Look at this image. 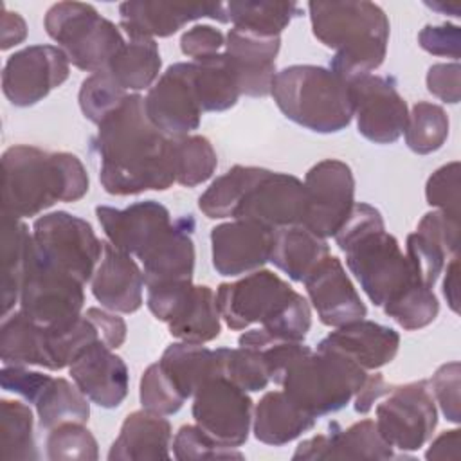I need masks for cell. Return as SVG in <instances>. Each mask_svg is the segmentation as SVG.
<instances>
[{
	"label": "cell",
	"instance_id": "cell-41",
	"mask_svg": "<svg viewBox=\"0 0 461 461\" xmlns=\"http://www.w3.org/2000/svg\"><path fill=\"white\" fill-rule=\"evenodd\" d=\"M2 448L0 457L4 461H32L38 459L34 443V416L27 403L20 400L2 398Z\"/></svg>",
	"mask_w": 461,
	"mask_h": 461
},
{
	"label": "cell",
	"instance_id": "cell-40",
	"mask_svg": "<svg viewBox=\"0 0 461 461\" xmlns=\"http://www.w3.org/2000/svg\"><path fill=\"white\" fill-rule=\"evenodd\" d=\"M169 160L175 184L184 187H196L207 182L218 166L216 151L211 140L203 135L171 137Z\"/></svg>",
	"mask_w": 461,
	"mask_h": 461
},
{
	"label": "cell",
	"instance_id": "cell-60",
	"mask_svg": "<svg viewBox=\"0 0 461 461\" xmlns=\"http://www.w3.org/2000/svg\"><path fill=\"white\" fill-rule=\"evenodd\" d=\"M445 279H443V297L447 299L450 310L459 313V256H452L445 265Z\"/></svg>",
	"mask_w": 461,
	"mask_h": 461
},
{
	"label": "cell",
	"instance_id": "cell-23",
	"mask_svg": "<svg viewBox=\"0 0 461 461\" xmlns=\"http://www.w3.org/2000/svg\"><path fill=\"white\" fill-rule=\"evenodd\" d=\"M68 373L79 391L103 409L119 407L128 396V366L101 340L86 348L70 364Z\"/></svg>",
	"mask_w": 461,
	"mask_h": 461
},
{
	"label": "cell",
	"instance_id": "cell-4",
	"mask_svg": "<svg viewBox=\"0 0 461 461\" xmlns=\"http://www.w3.org/2000/svg\"><path fill=\"white\" fill-rule=\"evenodd\" d=\"M221 321L234 331L259 324L270 337L303 342L312 328V308L272 270L259 268L216 290Z\"/></svg>",
	"mask_w": 461,
	"mask_h": 461
},
{
	"label": "cell",
	"instance_id": "cell-22",
	"mask_svg": "<svg viewBox=\"0 0 461 461\" xmlns=\"http://www.w3.org/2000/svg\"><path fill=\"white\" fill-rule=\"evenodd\" d=\"M279 49L281 36H261L234 27L227 32L223 52L236 74L241 95H270Z\"/></svg>",
	"mask_w": 461,
	"mask_h": 461
},
{
	"label": "cell",
	"instance_id": "cell-53",
	"mask_svg": "<svg viewBox=\"0 0 461 461\" xmlns=\"http://www.w3.org/2000/svg\"><path fill=\"white\" fill-rule=\"evenodd\" d=\"M418 43L425 52L432 56H447L457 61L461 47V31L457 25L452 23L425 25L418 34Z\"/></svg>",
	"mask_w": 461,
	"mask_h": 461
},
{
	"label": "cell",
	"instance_id": "cell-27",
	"mask_svg": "<svg viewBox=\"0 0 461 461\" xmlns=\"http://www.w3.org/2000/svg\"><path fill=\"white\" fill-rule=\"evenodd\" d=\"M317 348L337 351L366 371H375L394 360L400 348V335L394 328L360 319L335 328Z\"/></svg>",
	"mask_w": 461,
	"mask_h": 461
},
{
	"label": "cell",
	"instance_id": "cell-39",
	"mask_svg": "<svg viewBox=\"0 0 461 461\" xmlns=\"http://www.w3.org/2000/svg\"><path fill=\"white\" fill-rule=\"evenodd\" d=\"M225 7L234 29L261 36H281L290 22L303 13L301 5L295 2L240 0L229 2Z\"/></svg>",
	"mask_w": 461,
	"mask_h": 461
},
{
	"label": "cell",
	"instance_id": "cell-31",
	"mask_svg": "<svg viewBox=\"0 0 461 461\" xmlns=\"http://www.w3.org/2000/svg\"><path fill=\"white\" fill-rule=\"evenodd\" d=\"M317 418L297 407L283 391H268L254 407L252 432L265 445L283 447L312 430Z\"/></svg>",
	"mask_w": 461,
	"mask_h": 461
},
{
	"label": "cell",
	"instance_id": "cell-7",
	"mask_svg": "<svg viewBox=\"0 0 461 461\" xmlns=\"http://www.w3.org/2000/svg\"><path fill=\"white\" fill-rule=\"evenodd\" d=\"M367 371L331 349L306 346L281 371V391L303 411L321 418L344 409L366 380Z\"/></svg>",
	"mask_w": 461,
	"mask_h": 461
},
{
	"label": "cell",
	"instance_id": "cell-55",
	"mask_svg": "<svg viewBox=\"0 0 461 461\" xmlns=\"http://www.w3.org/2000/svg\"><path fill=\"white\" fill-rule=\"evenodd\" d=\"M459 61L452 63H436L429 68L425 83L427 90L443 103L457 104L459 103Z\"/></svg>",
	"mask_w": 461,
	"mask_h": 461
},
{
	"label": "cell",
	"instance_id": "cell-14",
	"mask_svg": "<svg viewBox=\"0 0 461 461\" xmlns=\"http://www.w3.org/2000/svg\"><path fill=\"white\" fill-rule=\"evenodd\" d=\"M306 214L303 225L321 238L335 236L355 205V176L337 158H324L304 176Z\"/></svg>",
	"mask_w": 461,
	"mask_h": 461
},
{
	"label": "cell",
	"instance_id": "cell-46",
	"mask_svg": "<svg viewBox=\"0 0 461 461\" xmlns=\"http://www.w3.org/2000/svg\"><path fill=\"white\" fill-rule=\"evenodd\" d=\"M126 97L128 92L121 88L106 70H103L83 79L77 101L83 115L90 122L99 124L113 110H117Z\"/></svg>",
	"mask_w": 461,
	"mask_h": 461
},
{
	"label": "cell",
	"instance_id": "cell-3",
	"mask_svg": "<svg viewBox=\"0 0 461 461\" xmlns=\"http://www.w3.org/2000/svg\"><path fill=\"white\" fill-rule=\"evenodd\" d=\"M308 14L313 36L335 50L330 70L351 81L373 74L387 54L389 18L367 0L310 2Z\"/></svg>",
	"mask_w": 461,
	"mask_h": 461
},
{
	"label": "cell",
	"instance_id": "cell-24",
	"mask_svg": "<svg viewBox=\"0 0 461 461\" xmlns=\"http://www.w3.org/2000/svg\"><path fill=\"white\" fill-rule=\"evenodd\" d=\"M393 447L382 438L375 420H360L348 429L331 423L328 434L301 441L292 456L297 459H393Z\"/></svg>",
	"mask_w": 461,
	"mask_h": 461
},
{
	"label": "cell",
	"instance_id": "cell-15",
	"mask_svg": "<svg viewBox=\"0 0 461 461\" xmlns=\"http://www.w3.org/2000/svg\"><path fill=\"white\" fill-rule=\"evenodd\" d=\"M358 133L375 144L396 142L409 121V108L387 76L366 74L349 81Z\"/></svg>",
	"mask_w": 461,
	"mask_h": 461
},
{
	"label": "cell",
	"instance_id": "cell-49",
	"mask_svg": "<svg viewBox=\"0 0 461 461\" xmlns=\"http://www.w3.org/2000/svg\"><path fill=\"white\" fill-rule=\"evenodd\" d=\"M139 400L142 409L162 416L176 414L185 402V398L173 387L169 378L164 375L158 362L144 369L139 384Z\"/></svg>",
	"mask_w": 461,
	"mask_h": 461
},
{
	"label": "cell",
	"instance_id": "cell-42",
	"mask_svg": "<svg viewBox=\"0 0 461 461\" xmlns=\"http://www.w3.org/2000/svg\"><path fill=\"white\" fill-rule=\"evenodd\" d=\"M384 312L407 331L432 324L439 313V301L432 288L414 281L384 303Z\"/></svg>",
	"mask_w": 461,
	"mask_h": 461
},
{
	"label": "cell",
	"instance_id": "cell-34",
	"mask_svg": "<svg viewBox=\"0 0 461 461\" xmlns=\"http://www.w3.org/2000/svg\"><path fill=\"white\" fill-rule=\"evenodd\" d=\"M0 358L2 366H40L52 371L47 330L22 310H13L2 317Z\"/></svg>",
	"mask_w": 461,
	"mask_h": 461
},
{
	"label": "cell",
	"instance_id": "cell-36",
	"mask_svg": "<svg viewBox=\"0 0 461 461\" xmlns=\"http://www.w3.org/2000/svg\"><path fill=\"white\" fill-rule=\"evenodd\" d=\"M162 58L153 38L128 36V41L110 61L106 72L126 92L149 90L158 79Z\"/></svg>",
	"mask_w": 461,
	"mask_h": 461
},
{
	"label": "cell",
	"instance_id": "cell-33",
	"mask_svg": "<svg viewBox=\"0 0 461 461\" xmlns=\"http://www.w3.org/2000/svg\"><path fill=\"white\" fill-rule=\"evenodd\" d=\"M328 256V241L304 225H290L274 230L270 263L295 283H303Z\"/></svg>",
	"mask_w": 461,
	"mask_h": 461
},
{
	"label": "cell",
	"instance_id": "cell-5",
	"mask_svg": "<svg viewBox=\"0 0 461 461\" xmlns=\"http://www.w3.org/2000/svg\"><path fill=\"white\" fill-rule=\"evenodd\" d=\"M346 254V267L375 306H384L407 285L418 281L398 240L385 230L382 212L355 202L333 236Z\"/></svg>",
	"mask_w": 461,
	"mask_h": 461
},
{
	"label": "cell",
	"instance_id": "cell-19",
	"mask_svg": "<svg viewBox=\"0 0 461 461\" xmlns=\"http://www.w3.org/2000/svg\"><path fill=\"white\" fill-rule=\"evenodd\" d=\"M211 18L220 23L229 22L227 7L221 2L182 4L162 0H131L119 5V25L128 36L167 38L189 22Z\"/></svg>",
	"mask_w": 461,
	"mask_h": 461
},
{
	"label": "cell",
	"instance_id": "cell-6",
	"mask_svg": "<svg viewBox=\"0 0 461 461\" xmlns=\"http://www.w3.org/2000/svg\"><path fill=\"white\" fill-rule=\"evenodd\" d=\"M270 95L286 119L315 133L342 131L353 119L349 81L326 67H285L276 74Z\"/></svg>",
	"mask_w": 461,
	"mask_h": 461
},
{
	"label": "cell",
	"instance_id": "cell-56",
	"mask_svg": "<svg viewBox=\"0 0 461 461\" xmlns=\"http://www.w3.org/2000/svg\"><path fill=\"white\" fill-rule=\"evenodd\" d=\"M85 315L94 322V326L99 331V339L103 344H106L110 349H117L126 340V322L122 317H119L115 312L101 310V308H88Z\"/></svg>",
	"mask_w": 461,
	"mask_h": 461
},
{
	"label": "cell",
	"instance_id": "cell-16",
	"mask_svg": "<svg viewBox=\"0 0 461 461\" xmlns=\"http://www.w3.org/2000/svg\"><path fill=\"white\" fill-rule=\"evenodd\" d=\"M149 122L167 137L189 135L200 126L202 106L193 81V61L169 65L144 97Z\"/></svg>",
	"mask_w": 461,
	"mask_h": 461
},
{
	"label": "cell",
	"instance_id": "cell-21",
	"mask_svg": "<svg viewBox=\"0 0 461 461\" xmlns=\"http://www.w3.org/2000/svg\"><path fill=\"white\" fill-rule=\"evenodd\" d=\"M95 216L106 240L130 256H140L173 223L166 205L155 200L135 202L126 209L97 205Z\"/></svg>",
	"mask_w": 461,
	"mask_h": 461
},
{
	"label": "cell",
	"instance_id": "cell-8",
	"mask_svg": "<svg viewBox=\"0 0 461 461\" xmlns=\"http://www.w3.org/2000/svg\"><path fill=\"white\" fill-rule=\"evenodd\" d=\"M43 27L65 52L70 65L85 72H103L124 45L121 29L85 2H58L49 7Z\"/></svg>",
	"mask_w": 461,
	"mask_h": 461
},
{
	"label": "cell",
	"instance_id": "cell-45",
	"mask_svg": "<svg viewBox=\"0 0 461 461\" xmlns=\"http://www.w3.org/2000/svg\"><path fill=\"white\" fill-rule=\"evenodd\" d=\"M47 457L50 461H95L99 448L94 434L85 423H61L49 430Z\"/></svg>",
	"mask_w": 461,
	"mask_h": 461
},
{
	"label": "cell",
	"instance_id": "cell-44",
	"mask_svg": "<svg viewBox=\"0 0 461 461\" xmlns=\"http://www.w3.org/2000/svg\"><path fill=\"white\" fill-rule=\"evenodd\" d=\"M221 375L247 393L267 389L270 384L268 366L263 355L250 348H218Z\"/></svg>",
	"mask_w": 461,
	"mask_h": 461
},
{
	"label": "cell",
	"instance_id": "cell-32",
	"mask_svg": "<svg viewBox=\"0 0 461 461\" xmlns=\"http://www.w3.org/2000/svg\"><path fill=\"white\" fill-rule=\"evenodd\" d=\"M158 366L185 400L193 398L194 391L207 378L221 375L218 349L182 340L173 342L164 349Z\"/></svg>",
	"mask_w": 461,
	"mask_h": 461
},
{
	"label": "cell",
	"instance_id": "cell-26",
	"mask_svg": "<svg viewBox=\"0 0 461 461\" xmlns=\"http://www.w3.org/2000/svg\"><path fill=\"white\" fill-rule=\"evenodd\" d=\"M193 216H182L173 221L157 241L144 250L137 259L142 263L146 286L193 281L194 272V243H193Z\"/></svg>",
	"mask_w": 461,
	"mask_h": 461
},
{
	"label": "cell",
	"instance_id": "cell-35",
	"mask_svg": "<svg viewBox=\"0 0 461 461\" xmlns=\"http://www.w3.org/2000/svg\"><path fill=\"white\" fill-rule=\"evenodd\" d=\"M31 249L32 232H29V227L22 220L2 212V317L9 315L20 299Z\"/></svg>",
	"mask_w": 461,
	"mask_h": 461
},
{
	"label": "cell",
	"instance_id": "cell-54",
	"mask_svg": "<svg viewBox=\"0 0 461 461\" xmlns=\"http://www.w3.org/2000/svg\"><path fill=\"white\" fill-rule=\"evenodd\" d=\"M416 230L436 238L452 256L457 254L459 232H461L459 216H452V214L434 209V211L423 214Z\"/></svg>",
	"mask_w": 461,
	"mask_h": 461
},
{
	"label": "cell",
	"instance_id": "cell-28",
	"mask_svg": "<svg viewBox=\"0 0 461 461\" xmlns=\"http://www.w3.org/2000/svg\"><path fill=\"white\" fill-rule=\"evenodd\" d=\"M171 423L151 411L130 412L108 450V461H142L171 457Z\"/></svg>",
	"mask_w": 461,
	"mask_h": 461
},
{
	"label": "cell",
	"instance_id": "cell-2",
	"mask_svg": "<svg viewBox=\"0 0 461 461\" xmlns=\"http://www.w3.org/2000/svg\"><path fill=\"white\" fill-rule=\"evenodd\" d=\"M90 187L83 162L67 151L14 144L2 155V212L32 218L56 202H77Z\"/></svg>",
	"mask_w": 461,
	"mask_h": 461
},
{
	"label": "cell",
	"instance_id": "cell-57",
	"mask_svg": "<svg viewBox=\"0 0 461 461\" xmlns=\"http://www.w3.org/2000/svg\"><path fill=\"white\" fill-rule=\"evenodd\" d=\"M389 391H391V384H387L380 373H371V375L367 373L364 384L353 396L355 398V403H353L355 412L367 414L375 407V403L380 398H384Z\"/></svg>",
	"mask_w": 461,
	"mask_h": 461
},
{
	"label": "cell",
	"instance_id": "cell-50",
	"mask_svg": "<svg viewBox=\"0 0 461 461\" xmlns=\"http://www.w3.org/2000/svg\"><path fill=\"white\" fill-rule=\"evenodd\" d=\"M459 173L461 166L454 160L441 166L427 178L425 198L430 207L459 216Z\"/></svg>",
	"mask_w": 461,
	"mask_h": 461
},
{
	"label": "cell",
	"instance_id": "cell-20",
	"mask_svg": "<svg viewBox=\"0 0 461 461\" xmlns=\"http://www.w3.org/2000/svg\"><path fill=\"white\" fill-rule=\"evenodd\" d=\"M303 283L310 304L324 326L339 328L367 315L360 294L337 256L324 258Z\"/></svg>",
	"mask_w": 461,
	"mask_h": 461
},
{
	"label": "cell",
	"instance_id": "cell-17",
	"mask_svg": "<svg viewBox=\"0 0 461 461\" xmlns=\"http://www.w3.org/2000/svg\"><path fill=\"white\" fill-rule=\"evenodd\" d=\"M306 189L303 180L288 173H267L245 193L234 220H252L272 230L303 225Z\"/></svg>",
	"mask_w": 461,
	"mask_h": 461
},
{
	"label": "cell",
	"instance_id": "cell-51",
	"mask_svg": "<svg viewBox=\"0 0 461 461\" xmlns=\"http://www.w3.org/2000/svg\"><path fill=\"white\" fill-rule=\"evenodd\" d=\"M430 393L434 396L436 405L443 416L452 421H461V400H459V387H461V364L459 362H447L439 366L432 378L429 380Z\"/></svg>",
	"mask_w": 461,
	"mask_h": 461
},
{
	"label": "cell",
	"instance_id": "cell-1",
	"mask_svg": "<svg viewBox=\"0 0 461 461\" xmlns=\"http://www.w3.org/2000/svg\"><path fill=\"white\" fill-rule=\"evenodd\" d=\"M171 137L157 130L140 94H128L122 104L97 124L92 148L99 155V182L108 194L130 196L166 191L175 184L169 160Z\"/></svg>",
	"mask_w": 461,
	"mask_h": 461
},
{
	"label": "cell",
	"instance_id": "cell-43",
	"mask_svg": "<svg viewBox=\"0 0 461 461\" xmlns=\"http://www.w3.org/2000/svg\"><path fill=\"white\" fill-rule=\"evenodd\" d=\"M448 130L450 122L443 106L429 101H418L412 106L403 130L405 144L416 155H429L447 142Z\"/></svg>",
	"mask_w": 461,
	"mask_h": 461
},
{
	"label": "cell",
	"instance_id": "cell-58",
	"mask_svg": "<svg viewBox=\"0 0 461 461\" xmlns=\"http://www.w3.org/2000/svg\"><path fill=\"white\" fill-rule=\"evenodd\" d=\"M25 38H27L25 20L16 11H9L5 5H2V41H0V49L9 50L11 47L22 43Z\"/></svg>",
	"mask_w": 461,
	"mask_h": 461
},
{
	"label": "cell",
	"instance_id": "cell-18",
	"mask_svg": "<svg viewBox=\"0 0 461 461\" xmlns=\"http://www.w3.org/2000/svg\"><path fill=\"white\" fill-rule=\"evenodd\" d=\"M274 230L252 220H230L211 229V258L223 277H238L270 261Z\"/></svg>",
	"mask_w": 461,
	"mask_h": 461
},
{
	"label": "cell",
	"instance_id": "cell-38",
	"mask_svg": "<svg viewBox=\"0 0 461 461\" xmlns=\"http://www.w3.org/2000/svg\"><path fill=\"white\" fill-rule=\"evenodd\" d=\"M267 173L265 167L256 166H232L218 176L198 198V209L211 220L236 218L238 207L245 193Z\"/></svg>",
	"mask_w": 461,
	"mask_h": 461
},
{
	"label": "cell",
	"instance_id": "cell-13",
	"mask_svg": "<svg viewBox=\"0 0 461 461\" xmlns=\"http://www.w3.org/2000/svg\"><path fill=\"white\" fill-rule=\"evenodd\" d=\"M70 74V61L58 45H29L11 54L2 70V90L18 108L43 101Z\"/></svg>",
	"mask_w": 461,
	"mask_h": 461
},
{
	"label": "cell",
	"instance_id": "cell-52",
	"mask_svg": "<svg viewBox=\"0 0 461 461\" xmlns=\"http://www.w3.org/2000/svg\"><path fill=\"white\" fill-rule=\"evenodd\" d=\"M225 47V34L207 23H198L180 36V50L193 58V61L221 52Z\"/></svg>",
	"mask_w": 461,
	"mask_h": 461
},
{
	"label": "cell",
	"instance_id": "cell-47",
	"mask_svg": "<svg viewBox=\"0 0 461 461\" xmlns=\"http://www.w3.org/2000/svg\"><path fill=\"white\" fill-rule=\"evenodd\" d=\"M405 256L412 267L416 279L429 288H434L436 281L443 274L448 258H452V254L436 238L420 230H414L407 236Z\"/></svg>",
	"mask_w": 461,
	"mask_h": 461
},
{
	"label": "cell",
	"instance_id": "cell-12",
	"mask_svg": "<svg viewBox=\"0 0 461 461\" xmlns=\"http://www.w3.org/2000/svg\"><path fill=\"white\" fill-rule=\"evenodd\" d=\"M191 414L212 439L240 448L249 439L254 402L245 389L218 375L207 378L194 391Z\"/></svg>",
	"mask_w": 461,
	"mask_h": 461
},
{
	"label": "cell",
	"instance_id": "cell-11",
	"mask_svg": "<svg viewBox=\"0 0 461 461\" xmlns=\"http://www.w3.org/2000/svg\"><path fill=\"white\" fill-rule=\"evenodd\" d=\"M375 412L382 438L402 452L425 447L438 425V409L429 380L391 385Z\"/></svg>",
	"mask_w": 461,
	"mask_h": 461
},
{
	"label": "cell",
	"instance_id": "cell-30",
	"mask_svg": "<svg viewBox=\"0 0 461 461\" xmlns=\"http://www.w3.org/2000/svg\"><path fill=\"white\" fill-rule=\"evenodd\" d=\"M173 339L193 344L214 340L221 331L216 292L207 285H191L166 319Z\"/></svg>",
	"mask_w": 461,
	"mask_h": 461
},
{
	"label": "cell",
	"instance_id": "cell-9",
	"mask_svg": "<svg viewBox=\"0 0 461 461\" xmlns=\"http://www.w3.org/2000/svg\"><path fill=\"white\" fill-rule=\"evenodd\" d=\"M83 283L31 249L20 290V310L36 324L58 330L74 322L85 304Z\"/></svg>",
	"mask_w": 461,
	"mask_h": 461
},
{
	"label": "cell",
	"instance_id": "cell-48",
	"mask_svg": "<svg viewBox=\"0 0 461 461\" xmlns=\"http://www.w3.org/2000/svg\"><path fill=\"white\" fill-rule=\"evenodd\" d=\"M173 456L178 461L200 459H243L245 456L236 447H227L205 434L196 423L182 425L173 438Z\"/></svg>",
	"mask_w": 461,
	"mask_h": 461
},
{
	"label": "cell",
	"instance_id": "cell-10",
	"mask_svg": "<svg viewBox=\"0 0 461 461\" xmlns=\"http://www.w3.org/2000/svg\"><path fill=\"white\" fill-rule=\"evenodd\" d=\"M31 232L36 250L47 261L83 285L92 281L104 252V241L95 236L86 220L67 211H54L36 218Z\"/></svg>",
	"mask_w": 461,
	"mask_h": 461
},
{
	"label": "cell",
	"instance_id": "cell-37",
	"mask_svg": "<svg viewBox=\"0 0 461 461\" xmlns=\"http://www.w3.org/2000/svg\"><path fill=\"white\" fill-rule=\"evenodd\" d=\"M193 81L202 112L230 110L241 95L236 74L223 50L193 61Z\"/></svg>",
	"mask_w": 461,
	"mask_h": 461
},
{
	"label": "cell",
	"instance_id": "cell-59",
	"mask_svg": "<svg viewBox=\"0 0 461 461\" xmlns=\"http://www.w3.org/2000/svg\"><path fill=\"white\" fill-rule=\"evenodd\" d=\"M459 429L441 432L427 448V459H457L459 457Z\"/></svg>",
	"mask_w": 461,
	"mask_h": 461
},
{
	"label": "cell",
	"instance_id": "cell-25",
	"mask_svg": "<svg viewBox=\"0 0 461 461\" xmlns=\"http://www.w3.org/2000/svg\"><path fill=\"white\" fill-rule=\"evenodd\" d=\"M146 281L137 261L104 241L103 258L92 276V294L104 310L133 313L142 306Z\"/></svg>",
	"mask_w": 461,
	"mask_h": 461
},
{
	"label": "cell",
	"instance_id": "cell-29",
	"mask_svg": "<svg viewBox=\"0 0 461 461\" xmlns=\"http://www.w3.org/2000/svg\"><path fill=\"white\" fill-rule=\"evenodd\" d=\"M27 387L23 400L32 403L38 414V423L43 430H50L61 423H86L90 418V400L79 387L67 378L36 373Z\"/></svg>",
	"mask_w": 461,
	"mask_h": 461
}]
</instances>
